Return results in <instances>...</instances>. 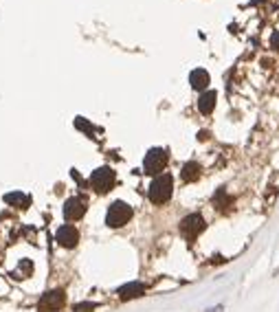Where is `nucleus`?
<instances>
[{"label":"nucleus","instance_id":"nucleus-1","mask_svg":"<svg viewBox=\"0 0 279 312\" xmlns=\"http://www.w3.org/2000/svg\"><path fill=\"white\" fill-rule=\"evenodd\" d=\"M150 200L154 204H165L169 198H171V194H174V178H171L169 174H161L152 180V185H150Z\"/></svg>","mask_w":279,"mask_h":312},{"label":"nucleus","instance_id":"nucleus-2","mask_svg":"<svg viewBox=\"0 0 279 312\" xmlns=\"http://www.w3.org/2000/svg\"><path fill=\"white\" fill-rule=\"evenodd\" d=\"M114 185H117V174L112 167H99L90 174V187L97 194H108Z\"/></svg>","mask_w":279,"mask_h":312},{"label":"nucleus","instance_id":"nucleus-3","mask_svg":"<svg viewBox=\"0 0 279 312\" xmlns=\"http://www.w3.org/2000/svg\"><path fill=\"white\" fill-rule=\"evenodd\" d=\"M132 220V207L123 200H117L110 204L108 209V216H106V224L112 227V229H119L123 224H128Z\"/></svg>","mask_w":279,"mask_h":312},{"label":"nucleus","instance_id":"nucleus-4","mask_svg":"<svg viewBox=\"0 0 279 312\" xmlns=\"http://www.w3.org/2000/svg\"><path fill=\"white\" fill-rule=\"evenodd\" d=\"M167 161H169L167 150H163V147H152V150L145 154V161H143L145 174H161V171L167 167Z\"/></svg>","mask_w":279,"mask_h":312},{"label":"nucleus","instance_id":"nucleus-5","mask_svg":"<svg viewBox=\"0 0 279 312\" xmlns=\"http://www.w3.org/2000/svg\"><path fill=\"white\" fill-rule=\"evenodd\" d=\"M204 227H207V222L202 220V216L189 213V216L183 218V222H180V233H183L187 240H196V237L204 231Z\"/></svg>","mask_w":279,"mask_h":312},{"label":"nucleus","instance_id":"nucleus-6","mask_svg":"<svg viewBox=\"0 0 279 312\" xmlns=\"http://www.w3.org/2000/svg\"><path fill=\"white\" fill-rule=\"evenodd\" d=\"M64 303H66V294L64 290H48L42 294V299L38 303V310L40 312H53V310H60Z\"/></svg>","mask_w":279,"mask_h":312},{"label":"nucleus","instance_id":"nucleus-7","mask_svg":"<svg viewBox=\"0 0 279 312\" xmlns=\"http://www.w3.org/2000/svg\"><path fill=\"white\" fill-rule=\"evenodd\" d=\"M79 242V231L73 224H64L57 229V244L64 249H75Z\"/></svg>","mask_w":279,"mask_h":312},{"label":"nucleus","instance_id":"nucleus-8","mask_svg":"<svg viewBox=\"0 0 279 312\" xmlns=\"http://www.w3.org/2000/svg\"><path fill=\"white\" fill-rule=\"evenodd\" d=\"M84 213H86V202L81 198H68L66 204H64V218L68 222H75V220L84 218Z\"/></svg>","mask_w":279,"mask_h":312},{"label":"nucleus","instance_id":"nucleus-9","mask_svg":"<svg viewBox=\"0 0 279 312\" xmlns=\"http://www.w3.org/2000/svg\"><path fill=\"white\" fill-rule=\"evenodd\" d=\"M141 294H145V286L141 282H130V284H126V286H121V288H119V297L123 301L136 299V297H141Z\"/></svg>","mask_w":279,"mask_h":312},{"label":"nucleus","instance_id":"nucleus-10","mask_svg":"<svg viewBox=\"0 0 279 312\" xmlns=\"http://www.w3.org/2000/svg\"><path fill=\"white\" fill-rule=\"evenodd\" d=\"M209 81H211V77H209V73L204 71V68H196V71H191V75H189V84H191V88H196V90H204L209 86Z\"/></svg>","mask_w":279,"mask_h":312},{"label":"nucleus","instance_id":"nucleus-11","mask_svg":"<svg viewBox=\"0 0 279 312\" xmlns=\"http://www.w3.org/2000/svg\"><path fill=\"white\" fill-rule=\"evenodd\" d=\"M216 99H218V95L213 93V90H207V93H202L200 99H198V110H200L202 114H211L213 108H216Z\"/></svg>","mask_w":279,"mask_h":312},{"label":"nucleus","instance_id":"nucleus-12","mask_svg":"<svg viewBox=\"0 0 279 312\" xmlns=\"http://www.w3.org/2000/svg\"><path fill=\"white\" fill-rule=\"evenodd\" d=\"M5 202L11 204V207H15V209H27L31 204V198H29V196H24L22 192H11V194L5 196Z\"/></svg>","mask_w":279,"mask_h":312},{"label":"nucleus","instance_id":"nucleus-13","mask_svg":"<svg viewBox=\"0 0 279 312\" xmlns=\"http://www.w3.org/2000/svg\"><path fill=\"white\" fill-rule=\"evenodd\" d=\"M180 176H183L185 183H194V180L200 178V165L198 163H185V167L180 169Z\"/></svg>","mask_w":279,"mask_h":312},{"label":"nucleus","instance_id":"nucleus-14","mask_svg":"<svg viewBox=\"0 0 279 312\" xmlns=\"http://www.w3.org/2000/svg\"><path fill=\"white\" fill-rule=\"evenodd\" d=\"M18 273H22L20 277H29L31 273H33V264H31L29 259H22L20 266H18Z\"/></svg>","mask_w":279,"mask_h":312},{"label":"nucleus","instance_id":"nucleus-15","mask_svg":"<svg viewBox=\"0 0 279 312\" xmlns=\"http://www.w3.org/2000/svg\"><path fill=\"white\" fill-rule=\"evenodd\" d=\"M95 303H90V301H84V303H77L75 308H73V312H95Z\"/></svg>","mask_w":279,"mask_h":312},{"label":"nucleus","instance_id":"nucleus-16","mask_svg":"<svg viewBox=\"0 0 279 312\" xmlns=\"http://www.w3.org/2000/svg\"><path fill=\"white\" fill-rule=\"evenodd\" d=\"M270 46L277 48V51H279V31H275L273 38H270Z\"/></svg>","mask_w":279,"mask_h":312}]
</instances>
